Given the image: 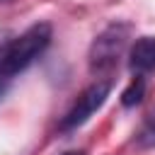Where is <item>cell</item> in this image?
<instances>
[{
    "label": "cell",
    "instance_id": "cell-1",
    "mask_svg": "<svg viewBox=\"0 0 155 155\" xmlns=\"http://www.w3.org/2000/svg\"><path fill=\"white\" fill-rule=\"evenodd\" d=\"M53 29L48 22H36L12 41L0 46V80H10L12 75L27 70L51 44Z\"/></svg>",
    "mask_w": 155,
    "mask_h": 155
},
{
    "label": "cell",
    "instance_id": "cell-6",
    "mask_svg": "<svg viewBox=\"0 0 155 155\" xmlns=\"http://www.w3.org/2000/svg\"><path fill=\"white\" fill-rule=\"evenodd\" d=\"M138 145L140 148H155V111L145 119V124L138 133Z\"/></svg>",
    "mask_w": 155,
    "mask_h": 155
},
{
    "label": "cell",
    "instance_id": "cell-2",
    "mask_svg": "<svg viewBox=\"0 0 155 155\" xmlns=\"http://www.w3.org/2000/svg\"><path fill=\"white\" fill-rule=\"evenodd\" d=\"M131 39V24L126 22H114L104 31H99L90 46V70L92 73H109L116 68L121 53L126 51V44Z\"/></svg>",
    "mask_w": 155,
    "mask_h": 155
},
{
    "label": "cell",
    "instance_id": "cell-5",
    "mask_svg": "<svg viewBox=\"0 0 155 155\" xmlns=\"http://www.w3.org/2000/svg\"><path fill=\"white\" fill-rule=\"evenodd\" d=\"M143 94H145V78L143 75H136L131 80V85L121 92V104L124 107H136V104H140Z\"/></svg>",
    "mask_w": 155,
    "mask_h": 155
},
{
    "label": "cell",
    "instance_id": "cell-4",
    "mask_svg": "<svg viewBox=\"0 0 155 155\" xmlns=\"http://www.w3.org/2000/svg\"><path fill=\"white\" fill-rule=\"evenodd\" d=\"M128 68L136 75L155 70V36H140L128 51Z\"/></svg>",
    "mask_w": 155,
    "mask_h": 155
},
{
    "label": "cell",
    "instance_id": "cell-3",
    "mask_svg": "<svg viewBox=\"0 0 155 155\" xmlns=\"http://www.w3.org/2000/svg\"><path fill=\"white\" fill-rule=\"evenodd\" d=\"M109 92H111V82H109V80H97V82H92L90 87H85L82 94L75 99V104L68 109V114L61 119V126H58V128H61V131H73V128L82 126V124L107 102Z\"/></svg>",
    "mask_w": 155,
    "mask_h": 155
},
{
    "label": "cell",
    "instance_id": "cell-7",
    "mask_svg": "<svg viewBox=\"0 0 155 155\" xmlns=\"http://www.w3.org/2000/svg\"><path fill=\"white\" fill-rule=\"evenodd\" d=\"M63 155H85V150H65Z\"/></svg>",
    "mask_w": 155,
    "mask_h": 155
},
{
    "label": "cell",
    "instance_id": "cell-9",
    "mask_svg": "<svg viewBox=\"0 0 155 155\" xmlns=\"http://www.w3.org/2000/svg\"><path fill=\"white\" fill-rule=\"evenodd\" d=\"M0 2H12V0H0Z\"/></svg>",
    "mask_w": 155,
    "mask_h": 155
},
{
    "label": "cell",
    "instance_id": "cell-8",
    "mask_svg": "<svg viewBox=\"0 0 155 155\" xmlns=\"http://www.w3.org/2000/svg\"><path fill=\"white\" fill-rule=\"evenodd\" d=\"M5 90H7V80H0V97L5 94Z\"/></svg>",
    "mask_w": 155,
    "mask_h": 155
}]
</instances>
